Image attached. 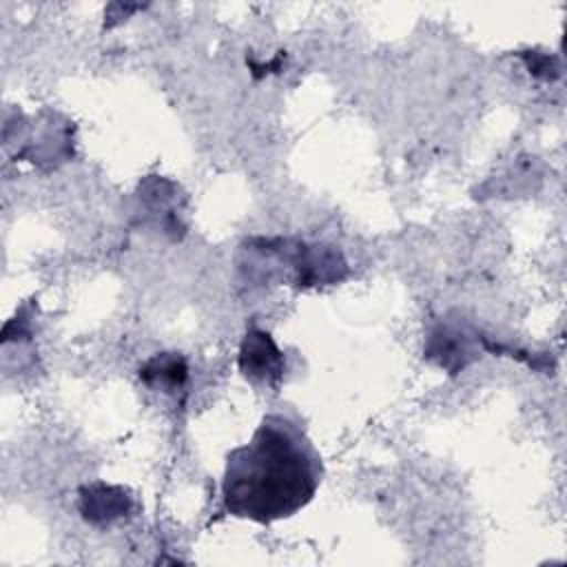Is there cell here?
Returning a JSON list of instances; mask_svg holds the SVG:
<instances>
[{"label": "cell", "instance_id": "277c9868", "mask_svg": "<svg viewBox=\"0 0 567 567\" xmlns=\"http://www.w3.org/2000/svg\"><path fill=\"white\" fill-rule=\"evenodd\" d=\"M186 377H188L186 361L175 352L155 354L140 368V381L153 390H164V392L179 390L186 383Z\"/></svg>", "mask_w": 567, "mask_h": 567}, {"label": "cell", "instance_id": "6da1fadb", "mask_svg": "<svg viewBox=\"0 0 567 567\" xmlns=\"http://www.w3.org/2000/svg\"><path fill=\"white\" fill-rule=\"evenodd\" d=\"M323 465L303 427L286 414H266L250 441L230 450L221 476V505L235 518L261 525L303 509Z\"/></svg>", "mask_w": 567, "mask_h": 567}, {"label": "cell", "instance_id": "7a4b0ae2", "mask_svg": "<svg viewBox=\"0 0 567 567\" xmlns=\"http://www.w3.org/2000/svg\"><path fill=\"white\" fill-rule=\"evenodd\" d=\"M239 372L255 385L277 388L286 372V357L272 337L259 328H248L239 346Z\"/></svg>", "mask_w": 567, "mask_h": 567}, {"label": "cell", "instance_id": "3957f363", "mask_svg": "<svg viewBox=\"0 0 567 567\" xmlns=\"http://www.w3.org/2000/svg\"><path fill=\"white\" fill-rule=\"evenodd\" d=\"M78 509L91 525H111L131 512V496L120 485L91 483L80 489Z\"/></svg>", "mask_w": 567, "mask_h": 567}]
</instances>
